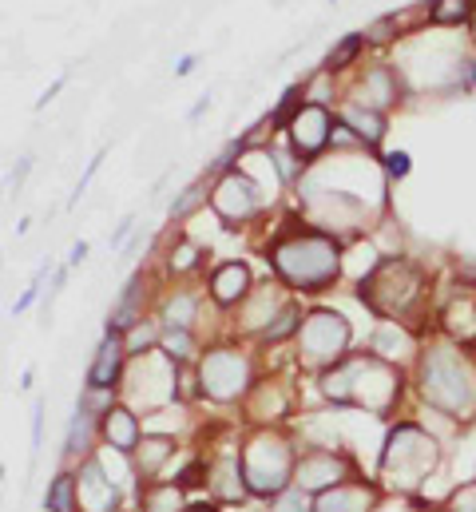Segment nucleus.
Segmentation results:
<instances>
[{
  "mask_svg": "<svg viewBox=\"0 0 476 512\" xmlns=\"http://www.w3.org/2000/svg\"><path fill=\"white\" fill-rule=\"evenodd\" d=\"M187 512H215V509H207V505H199V509H187Z\"/></svg>",
  "mask_w": 476,
  "mask_h": 512,
  "instance_id": "obj_43",
  "label": "nucleus"
},
{
  "mask_svg": "<svg viewBox=\"0 0 476 512\" xmlns=\"http://www.w3.org/2000/svg\"><path fill=\"white\" fill-rule=\"evenodd\" d=\"M88 441H92V417H88V409H76L72 429H68V453H84Z\"/></svg>",
  "mask_w": 476,
  "mask_h": 512,
  "instance_id": "obj_27",
  "label": "nucleus"
},
{
  "mask_svg": "<svg viewBox=\"0 0 476 512\" xmlns=\"http://www.w3.org/2000/svg\"><path fill=\"white\" fill-rule=\"evenodd\" d=\"M167 358L175 362V358H187L191 354V338H187V330H175V334H167Z\"/></svg>",
  "mask_w": 476,
  "mask_h": 512,
  "instance_id": "obj_31",
  "label": "nucleus"
},
{
  "mask_svg": "<svg viewBox=\"0 0 476 512\" xmlns=\"http://www.w3.org/2000/svg\"><path fill=\"white\" fill-rule=\"evenodd\" d=\"M385 171H389V175H397V179H401V175H409V151H393V155L385 159Z\"/></svg>",
  "mask_w": 476,
  "mask_h": 512,
  "instance_id": "obj_33",
  "label": "nucleus"
},
{
  "mask_svg": "<svg viewBox=\"0 0 476 512\" xmlns=\"http://www.w3.org/2000/svg\"><path fill=\"white\" fill-rule=\"evenodd\" d=\"M342 124L350 131H357V139L361 143H381V135H385V120L373 112V108H361V104H354V108H346L342 112Z\"/></svg>",
  "mask_w": 476,
  "mask_h": 512,
  "instance_id": "obj_19",
  "label": "nucleus"
},
{
  "mask_svg": "<svg viewBox=\"0 0 476 512\" xmlns=\"http://www.w3.org/2000/svg\"><path fill=\"white\" fill-rule=\"evenodd\" d=\"M215 497L219 501H242L246 497V473H242V461L238 457H219L215 461V481H211Z\"/></svg>",
  "mask_w": 476,
  "mask_h": 512,
  "instance_id": "obj_16",
  "label": "nucleus"
},
{
  "mask_svg": "<svg viewBox=\"0 0 476 512\" xmlns=\"http://www.w3.org/2000/svg\"><path fill=\"white\" fill-rule=\"evenodd\" d=\"M211 203H215V211H219L227 223H242V219H250V215L258 211V203H262V187L250 183L246 175L231 171V175L215 187Z\"/></svg>",
  "mask_w": 476,
  "mask_h": 512,
  "instance_id": "obj_10",
  "label": "nucleus"
},
{
  "mask_svg": "<svg viewBox=\"0 0 476 512\" xmlns=\"http://www.w3.org/2000/svg\"><path fill=\"white\" fill-rule=\"evenodd\" d=\"M302 489H294V493H286V501H282V512H306V497H298Z\"/></svg>",
  "mask_w": 476,
  "mask_h": 512,
  "instance_id": "obj_37",
  "label": "nucleus"
},
{
  "mask_svg": "<svg viewBox=\"0 0 476 512\" xmlns=\"http://www.w3.org/2000/svg\"><path fill=\"white\" fill-rule=\"evenodd\" d=\"M143 512H187L179 485H147L143 489Z\"/></svg>",
  "mask_w": 476,
  "mask_h": 512,
  "instance_id": "obj_22",
  "label": "nucleus"
},
{
  "mask_svg": "<svg viewBox=\"0 0 476 512\" xmlns=\"http://www.w3.org/2000/svg\"><path fill=\"white\" fill-rule=\"evenodd\" d=\"M100 163H104V151H100V155H96V159H92V163H88V171H84V179H80V183H76V195H84V191H88V183H92V175H96V171H100Z\"/></svg>",
  "mask_w": 476,
  "mask_h": 512,
  "instance_id": "obj_36",
  "label": "nucleus"
},
{
  "mask_svg": "<svg viewBox=\"0 0 476 512\" xmlns=\"http://www.w3.org/2000/svg\"><path fill=\"white\" fill-rule=\"evenodd\" d=\"M195 306H199V302H195L191 294H175V298L167 302V310H163L167 326H171V330H187V326L195 322Z\"/></svg>",
  "mask_w": 476,
  "mask_h": 512,
  "instance_id": "obj_26",
  "label": "nucleus"
},
{
  "mask_svg": "<svg viewBox=\"0 0 476 512\" xmlns=\"http://www.w3.org/2000/svg\"><path fill=\"white\" fill-rule=\"evenodd\" d=\"M84 258H88V243H76V247H72V258H68V262L76 266V262H84Z\"/></svg>",
  "mask_w": 476,
  "mask_h": 512,
  "instance_id": "obj_42",
  "label": "nucleus"
},
{
  "mask_svg": "<svg viewBox=\"0 0 476 512\" xmlns=\"http://www.w3.org/2000/svg\"><path fill=\"white\" fill-rule=\"evenodd\" d=\"M135 298H139V278H131L127 282V290H123V298H119V306L112 310V322H108V330L119 334V330H131L139 318H135Z\"/></svg>",
  "mask_w": 476,
  "mask_h": 512,
  "instance_id": "obj_25",
  "label": "nucleus"
},
{
  "mask_svg": "<svg viewBox=\"0 0 476 512\" xmlns=\"http://www.w3.org/2000/svg\"><path fill=\"white\" fill-rule=\"evenodd\" d=\"M421 290H425V282L405 258H385L369 278H361V302L373 314H385L397 322L421 306Z\"/></svg>",
  "mask_w": 476,
  "mask_h": 512,
  "instance_id": "obj_5",
  "label": "nucleus"
},
{
  "mask_svg": "<svg viewBox=\"0 0 476 512\" xmlns=\"http://www.w3.org/2000/svg\"><path fill=\"white\" fill-rule=\"evenodd\" d=\"M421 385H425L429 405L445 409L449 417H461V421H465L476 409L473 370L461 362V354H453V350H445V346L429 350V358H425V366H421Z\"/></svg>",
  "mask_w": 476,
  "mask_h": 512,
  "instance_id": "obj_3",
  "label": "nucleus"
},
{
  "mask_svg": "<svg viewBox=\"0 0 476 512\" xmlns=\"http://www.w3.org/2000/svg\"><path fill=\"white\" fill-rule=\"evenodd\" d=\"M270 258H274V270L302 294H322L342 270L338 243L330 235H318V231H302V235L274 243Z\"/></svg>",
  "mask_w": 476,
  "mask_h": 512,
  "instance_id": "obj_2",
  "label": "nucleus"
},
{
  "mask_svg": "<svg viewBox=\"0 0 476 512\" xmlns=\"http://www.w3.org/2000/svg\"><path fill=\"white\" fill-rule=\"evenodd\" d=\"M147 342H151V330L135 326V330H131V350H139V346H147Z\"/></svg>",
  "mask_w": 476,
  "mask_h": 512,
  "instance_id": "obj_40",
  "label": "nucleus"
},
{
  "mask_svg": "<svg viewBox=\"0 0 476 512\" xmlns=\"http://www.w3.org/2000/svg\"><path fill=\"white\" fill-rule=\"evenodd\" d=\"M135 453H139V473L143 477H155L163 469V461L175 453V441L171 437H143Z\"/></svg>",
  "mask_w": 476,
  "mask_h": 512,
  "instance_id": "obj_21",
  "label": "nucleus"
},
{
  "mask_svg": "<svg viewBox=\"0 0 476 512\" xmlns=\"http://www.w3.org/2000/svg\"><path fill=\"white\" fill-rule=\"evenodd\" d=\"M195 262H199V251H195L191 243H183V247L171 255V266H175V270H191Z\"/></svg>",
  "mask_w": 476,
  "mask_h": 512,
  "instance_id": "obj_32",
  "label": "nucleus"
},
{
  "mask_svg": "<svg viewBox=\"0 0 476 512\" xmlns=\"http://www.w3.org/2000/svg\"><path fill=\"white\" fill-rule=\"evenodd\" d=\"M119 366H123V346H119V338L108 330V338L100 342V350H96V362H92V374H88V382L92 389H112L119 378Z\"/></svg>",
  "mask_w": 476,
  "mask_h": 512,
  "instance_id": "obj_15",
  "label": "nucleus"
},
{
  "mask_svg": "<svg viewBox=\"0 0 476 512\" xmlns=\"http://www.w3.org/2000/svg\"><path fill=\"white\" fill-rule=\"evenodd\" d=\"M473 16V0H429L433 24H465Z\"/></svg>",
  "mask_w": 476,
  "mask_h": 512,
  "instance_id": "obj_24",
  "label": "nucleus"
},
{
  "mask_svg": "<svg viewBox=\"0 0 476 512\" xmlns=\"http://www.w3.org/2000/svg\"><path fill=\"white\" fill-rule=\"evenodd\" d=\"M199 195H203V187H191V191H183V199L171 207V215H175V219H183V215H187V211L199 203Z\"/></svg>",
  "mask_w": 476,
  "mask_h": 512,
  "instance_id": "obj_34",
  "label": "nucleus"
},
{
  "mask_svg": "<svg viewBox=\"0 0 476 512\" xmlns=\"http://www.w3.org/2000/svg\"><path fill=\"white\" fill-rule=\"evenodd\" d=\"M453 512H476V485H465V489L453 497Z\"/></svg>",
  "mask_w": 476,
  "mask_h": 512,
  "instance_id": "obj_35",
  "label": "nucleus"
},
{
  "mask_svg": "<svg viewBox=\"0 0 476 512\" xmlns=\"http://www.w3.org/2000/svg\"><path fill=\"white\" fill-rule=\"evenodd\" d=\"M76 501H80V497H76V477L60 473V477L52 481L44 505H48V512H76Z\"/></svg>",
  "mask_w": 476,
  "mask_h": 512,
  "instance_id": "obj_23",
  "label": "nucleus"
},
{
  "mask_svg": "<svg viewBox=\"0 0 476 512\" xmlns=\"http://www.w3.org/2000/svg\"><path fill=\"white\" fill-rule=\"evenodd\" d=\"M175 72H179V76H187V72H195V56H183V60L175 64Z\"/></svg>",
  "mask_w": 476,
  "mask_h": 512,
  "instance_id": "obj_41",
  "label": "nucleus"
},
{
  "mask_svg": "<svg viewBox=\"0 0 476 512\" xmlns=\"http://www.w3.org/2000/svg\"><path fill=\"white\" fill-rule=\"evenodd\" d=\"M104 437L116 445L119 453H135L139 449V421L127 409H108L104 413Z\"/></svg>",
  "mask_w": 476,
  "mask_h": 512,
  "instance_id": "obj_18",
  "label": "nucleus"
},
{
  "mask_svg": "<svg viewBox=\"0 0 476 512\" xmlns=\"http://www.w3.org/2000/svg\"><path fill=\"white\" fill-rule=\"evenodd\" d=\"M365 36H369L373 44H385V40H393V36H397V16H381V20H373Z\"/></svg>",
  "mask_w": 476,
  "mask_h": 512,
  "instance_id": "obj_30",
  "label": "nucleus"
},
{
  "mask_svg": "<svg viewBox=\"0 0 476 512\" xmlns=\"http://www.w3.org/2000/svg\"><path fill=\"white\" fill-rule=\"evenodd\" d=\"M322 389L338 405H357L369 413H389V405L401 393V374L381 358V354H357L326 370Z\"/></svg>",
  "mask_w": 476,
  "mask_h": 512,
  "instance_id": "obj_1",
  "label": "nucleus"
},
{
  "mask_svg": "<svg viewBox=\"0 0 476 512\" xmlns=\"http://www.w3.org/2000/svg\"><path fill=\"white\" fill-rule=\"evenodd\" d=\"M274 322H278V326H266V334H262L266 342H282V338H286V334L298 326V310H282Z\"/></svg>",
  "mask_w": 476,
  "mask_h": 512,
  "instance_id": "obj_29",
  "label": "nucleus"
},
{
  "mask_svg": "<svg viewBox=\"0 0 476 512\" xmlns=\"http://www.w3.org/2000/svg\"><path fill=\"white\" fill-rule=\"evenodd\" d=\"M377 505V489L373 485H338L314 497V512H373Z\"/></svg>",
  "mask_w": 476,
  "mask_h": 512,
  "instance_id": "obj_13",
  "label": "nucleus"
},
{
  "mask_svg": "<svg viewBox=\"0 0 476 512\" xmlns=\"http://www.w3.org/2000/svg\"><path fill=\"white\" fill-rule=\"evenodd\" d=\"M361 44H365V36H357V32H350L334 52H330V60H326V72H342L350 60H354L357 52H361Z\"/></svg>",
  "mask_w": 476,
  "mask_h": 512,
  "instance_id": "obj_28",
  "label": "nucleus"
},
{
  "mask_svg": "<svg viewBox=\"0 0 476 512\" xmlns=\"http://www.w3.org/2000/svg\"><path fill=\"white\" fill-rule=\"evenodd\" d=\"M330 131H334V120H330V112H326L322 104H302L298 116L290 120V139H294V147H298L302 155L322 151L326 139H330Z\"/></svg>",
  "mask_w": 476,
  "mask_h": 512,
  "instance_id": "obj_11",
  "label": "nucleus"
},
{
  "mask_svg": "<svg viewBox=\"0 0 476 512\" xmlns=\"http://www.w3.org/2000/svg\"><path fill=\"white\" fill-rule=\"evenodd\" d=\"M80 485H76V497H80V509L84 512H119V489L104 477V469H100V461H88L84 469H80V477H76Z\"/></svg>",
  "mask_w": 476,
  "mask_h": 512,
  "instance_id": "obj_12",
  "label": "nucleus"
},
{
  "mask_svg": "<svg viewBox=\"0 0 476 512\" xmlns=\"http://www.w3.org/2000/svg\"><path fill=\"white\" fill-rule=\"evenodd\" d=\"M361 92L369 96L365 104H369V108L377 112V108H389V104L397 100V80H393V72H389V68H373V72L365 76Z\"/></svg>",
  "mask_w": 476,
  "mask_h": 512,
  "instance_id": "obj_20",
  "label": "nucleus"
},
{
  "mask_svg": "<svg viewBox=\"0 0 476 512\" xmlns=\"http://www.w3.org/2000/svg\"><path fill=\"white\" fill-rule=\"evenodd\" d=\"M437 465V441L429 433H421L417 425H397V433L385 445L381 457V473L389 485L397 489H417Z\"/></svg>",
  "mask_w": 476,
  "mask_h": 512,
  "instance_id": "obj_6",
  "label": "nucleus"
},
{
  "mask_svg": "<svg viewBox=\"0 0 476 512\" xmlns=\"http://www.w3.org/2000/svg\"><path fill=\"white\" fill-rule=\"evenodd\" d=\"M199 382L203 393L215 401H235L238 393L250 385V366L238 350H211L199 366Z\"/></svg>",
  "mask_w": 476,
  "mask_h": 512,
  "instance_id": "obj_8",
  "label": "nucleus"
},
{
  "mask_svg": "<svg viewBox=\"0 0 476 512\" xmlns=\"http://www.w3.org/2000/svg\"><path fill=\"white\" fill-rule=\"evenodd\" d=\"M346 473H350V461L338 457V453H326V449H314L298 461V473H294V485L298 489H310V493H326V489H338L346 485Z\"/></svg>",
  "mask_w": 476,
  "mask_h": 512,
  "instance_id": "obj_9",
  "label": "nucleus"
},
{
  "mask_svg": "<svg viewBox=\"0 0 476 512\" xmlns=\"http://www.w3.org/2000/svg\"><path fill=\"white\" fill-rule=\"evenodd\" d=\"M199 477H203V465H199V461H195V465H191V469H183V477H179V485H187V489H191V485H203V481H199Z\"/></svg>",
  "mask_w": 476,
  "mask_h": 512,
  "instance_id": "obj_38",
  "label": "nucleus"
},
{
  "mask_svg": "<svg viewBox=\"0 0 476 512\" xmlns=\"http://www.w3.org/2000/svg\"><path fill=\"white\" fill-rule=\"evenodd\" d=\"M473 36H476V16H473Z\"/></svg>",
  "mask_w": 476,
  "mask_h": 512,
  "instance_id": "obj_44",
  "label": "nucleus"
},
{
  "mask_svg": "<svg viewBox=\"0 0 476 512\" xmlns=\"http://www.w3.org/2000/svg\"><path fill=\"white\" fill-rule=\"evenodd\" d=\"M242 473H246V489L258 493V497H282L286 485L294 481L298 473V461H294V449L286 437L262 429L246 441L242 449Z\"/></svg>",
  "mask_w": 476,
  "mask_h": 512,
  "instance_id": "obj_4",
  "label": "nucleus"
},
{
  "mask_svg": "<svg viewBox=\"0 0 476 512\" xmlns=\"http://www.w3.org/2000/svg\"><path fill=\"white\" fill-rule=\"evenodd\" d=\"M298 342L306 366H334L350 346V322L334 310H314L310 318H302Z\"/></svg>",
  "mask_w": 476,
  "mask_h": 512,
  "instance_id": "obj_7",
  "label": "nucleus"
},
{
  "mask_svg": "<svg viewBox=\"0 0 476 512\" xmlns=\"http://www.w3.org/2000/svg\"><path fill=\"white\" fill-rule=\"evenodd\" d=\"M246 286H250V270H246L242 262H227V266H219V270H215V278H211V294H215V302H223V306L238 302V298L246 294Z\"/></svg>",
  "mask_w": 476,
  "mask_h": 512,
  "instance_id": "obj_17",
  "label": "nucleus"
},
{
  "mask_svg": "<svg viewBox=\"0 0 476 512\" xmlns=\"http://www.w3.org/2000/svg\"><path fill=\"white\" fill-rule=\"evenodd\" d=\"M60 88H64V80H56V84H52V88H48V92H44V96L36 100V112H40V108H48V104L56 100V92H60Z\"/></svg>",
  "mask_w": 476,
  "mask_h": 512,
  "instance_id": "obj_39",
  "label": "nucleus"
},
{
  "mask_svg": "<svg viewBox=\"0 0 476 512\" xmlns=\"http://www.w3.org/2000/svg\"><path fill=\"white\" fill-rule=\"evenodd\" d=\"M445 330L461 342H473L476 338V290L465 286L449 306H445Z\"/></svg>",
  "mask_w": 476,
  "mask_h": 512,
  "instance_id": "obj_14",
  "label": "nucleus"
}]
</instances>
